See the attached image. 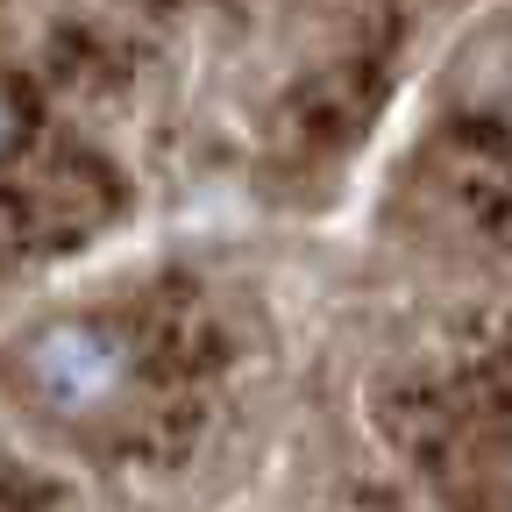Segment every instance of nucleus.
Returning a JSON list of instances; mask_svg holds the SVG:
<instances>
[{
    "label": "nucleus",
    "instance_id": "f257e3e1",
    "mask_svg": "<svg viewBox=\"0 0 512 512\" xmlns=\"http://www.w3.org/2000/svg\"><path fill=\"white\" fill-rule=\"evenodd\" d=\"M29 384L57 406V413H93L121 392V377H128V356L114 335L86 328V320H57V328H43L22 356Z\"/></svg>",
    "mask_w": 512,
    "mask_h": 512
},
{
    "label": "nucleus",
    "instance_id": "f03ea898",
    "mask_svg": "<svg viewBox=\"0 0 512 512\" xmlns=\"http://www.w3.org/2000/svg\"><path fill=\"white\" fill-rule=\"evenodd\" d=\"M8 136H15V121H8V100H0V150H8Z\"/></svg>",
    "mask_w": 512,
    "mask_h": 512
}]
</instances>
